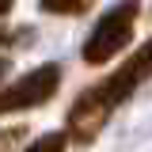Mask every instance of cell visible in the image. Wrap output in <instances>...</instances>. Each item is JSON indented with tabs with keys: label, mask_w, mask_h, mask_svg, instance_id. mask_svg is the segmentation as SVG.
I'll return each mask as SVG.
<instances>
[{
	"label": "cell",
	"mask_w": 152,
	"mask_h": 152,
	"mask_svg": "<svg viewBox=\"0 0 152 152\" xmlns=\"http://www.w3.org/2000/svg\"><path fill=\"white\" fill-rule=\"evenodd\" d=\"M57 84H61V69H57V65H42V69H34V72H27L23 80H15L12 88L0 91V114H15V110L42 107V103L57 91Z\"/></svg>",
	"instance_id": "cell-3"
},
{
	"label": "cell",
	"mask_w": 152,
	"mask_h": 152,
	"mask_svg": "<svg viewBox=\"0 0 152 152\" xmlns=\"http://www.w3.org/2000/svg\"><path fill=\"white\" fill-rule=\"evenodd\" d=\"M95 0H42V12H50V15H80Z\"/></svg>",
	"instance_id": "cell-4"
},
{
	"label": "cell",
	"mask_w": 152,
	"mask_h": 152,
	"mask_svg": "<svg viewBox=\"0 0 152 152\" xmlns=\"http://www.w3.org/2000/svg\"><path fill=\"white\" fill-rule=\"evenodd\" d=\"M137 15H141V4L137 0H122L114 4L107 15L95 23V31L84 42V61L88 65H107L110 57H118L133 38V27H137Z\"/></svg>",
	"instance_id": "cell-2"
},
{
	"label": "cell",
	"mask_w": 152,
	"mask_h": 152,
	"mask_svg": "<svg viewBox=\"0 0 152 152\" xmlns=\"http://www.w3.org/2000/svg\"><path fill=\"white\" fill-rule=\"evenodd\" d=\"M65 145H69V133H46L34 145H27L23 152H65Z\"/></svg>",
	"instance_id": "cell-5"
},
{
	"label": "cell",
	"mask_w": 152,
	"mask_h": 152,
	"mask_svg": "<svg viewBox=\"0 0 152 152\" xmlns=\"http://www.w3.org/2000/svg\"><path fill=\"white\" fill-rule=\"evenodd\" d=\"M148 76H152V38L114 76L99 80L95 88H88V91L72 103V110H69V133H72L80 145L95 141L99 129H103V122H107V118H110V114L118 110V107H122V103H126Z\"/></svg>",
	"instance_id": "cell-1"
},
{
	"label": "cell",
	"mask_w": 152,
	"mask_h": 152,
	"mask_svg": "<svg viewBox=\"0 0 152 152\" xmlns=\"http://www.w3.org/2000/svg\"><path fill=\"white\" fill-rule=\"evenodd\" d=\"M19 137H23V126H19V129H12V133H4V137H0V152H8Z\"/></svg>",
	"instance_id": "cell-6"
},
{
	"label": "cell",
	"mask_w": 152,
	"mask_h": 152,
	"mask_svg": "<svg viewBox=\"0 0 152 152\" xmlns=\"http://www.w3.org/2000/svg\"><path fill=\"white\" fill-rule=\"evenodd\" d=\"M12 4H15V0H0V15H4V12H12Z\"/></svg>",
	"instance_id": "cell-7"
},
{
	"label": "cell",
	"mask_w": 152,
	"mask_h": 152,
	"mask_svg": "<svg viewBox=\"0 0 152 152\" xmlns=\"http://www.w3.org/2000/svg\"><path fill=\"white\" fill-rule=\"evenodd\" d=\"M4 72H8V61H4V57H0V80H4Z\"/></svg>",
	"instance_id": "cell-8"
}]
</instances>
